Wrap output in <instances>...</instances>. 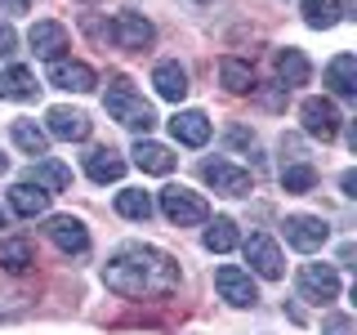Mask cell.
Instances as JSON below:
<instances>
[{
    "instance_id": "36",
    "label": "cell",
    "mask_w": 357,
    "mask_h": 335,
    "mask_svg": "<svg viewBox=\"0 0 357 335\" xmlns=\"http://www.w3.org/2000/svg\"><path fill=\"white\" fill-rule=\"evenodd\" d=\"M5 170H9V156H5V152H0V174H5Z\"/></svg>"
},
{
    "instance_id": "15",
    "label": "cell",
    "mask_w": 357,
    "mask_h": 335,
    "mask_svg": "<svg viewBox=\"0 0 357 335\" xmlns=\"http://www.w3.org/2000/svg\"><path fill=\"white\" fill-rule=\"evenodd\" d=\"M9 206H14V215H22V219H40V215H50V193L36 188L31 179H22V184L9 188Z\"/></svg>"
},
{
    "instance_id": "29",
    "label": "cell",
    "mask_w": 357,
    "mask_h": 335,
    "mask_svg": "<svg viewBox=\"0 0 357 335\" xmlns=\"http://www.w3.org/2000/svg\"><path fill=\"white\" fill-rule=\"evenodd\" d=\"M14 143L27 156H45V152H50V134H45L36 121H14Z\"/></svg>"
},
{
    "instance_id": "18",
    "label": "cell",
    "mask_w": 357,
    "mask_h": 335,
    "mask_svg": "<svg viewBox=\"0 0 357 335\" xmlns=\"http://www.w3.org/2000/svg\"><path fill=\"white\" fill-rule=\"evenodd\" d=\"M85 174L94 179V184H116V179L126 174V156L116 148H94L85 156Z\"/></svg>"
},
{
    "instance_id": "1",
    "label": "cell",
    "mask_w": 357,
    "mask_h": 335,
    "mask_svg": "<svg viewBox=\"0 0 357 335\" xmlns=\"http://www.w3.org/2000/svg\"><path fill=\"white\" fill-rule=\"evenodd\" d=\"M103 286L126 299H165L178 290V264L152 246H121L103 264Z\"/></svg>"
},
{
    "instance_id": "23",
    "label": "cell",
    "mask_w": 357,
    "mask_h": 335,
    "mask_svg": "<svg viewBox=\"0 0 357 335\" xmlns=\"http://www.w3.org/2000/svg\"><path fill=\"white\" fill-rule=\"evenodd\" d=\"M31 264H36V251L27 237H0V268L5 273H27Z\"/></svg>"
},
{
    "instance_id": "5",
    "label": "cell",
    "mask_w": 357,
    "mask_h": 335,
    "mask_svg": "<svg viewBox=\"0 0 357 335\" xmlns=\"http://www.w3.org/2000/svg\"><path fill=\"white\" fill-rule=\"evenodd\" d=\"M107 40L116 45V50H148V45L156 40V27L143 14L126 9V14H116V18L107 22Z\"/></svg>"
},
{
    "instance_id": "27",
    "label": "cell",
    "mask_w": 357,
    "mask_h": 335,
    "mask_svg": "<svg viewBox=\"0 0 357 335\" xmlns=\"http://www.w3.org/2000/svg\"><path fill=\"white\" fill-rule=\"evenodd\" d=\"M152 197L143 193V188H126V193H116V215H126V219H139V223H148L152 219Z\"/></svg>"
},
{
    "instance_id": "26",
    "label": "cell",
    "mask_w": 357,
    "mask_h": 335,
    "mask_svg": "<svg viewBox=\"0 0 357 335\" xmlns=\"http://www.w3.org/2000/svg\"><path fill=\"white\" fill-rule=\"evenodd\" d=\"M219 81H223L228 94H245V89H255V72H250V63H241V59H223Z\"/></svg>"
},
{
    "instance_id": "35",
    "label": "cell",
    "mask_w": 357,
    "mask_h": 335,
    "mask_svg": "<svg viewBox=\"0 0 357 335\" xmlns=\"http://www.w3.org/2000/svg\"><path fill=\"white\" fill-rule=\"evenodd\" d=\"M188 5H197V9H206V5H215V0H188Z\"/></svg>"
},
{
    "instance_id": "10",
    "label": "cell",
    "mask_w": 357,
    "mask_h": 335,
    "mask_svg": "<svg viewBox=\"0 0 357 335\" xmlns=\"http://www.w3.org/2000/svg\"><path fill=\"white\" fill-rule=\"evenodd\" d=\"M215 286H219V295L228 299L232 308H250L255 299H259V290H255L250 273H245V268H237V264H223L219 273H215Z\"/></svg>"
},
{
    "instance_id": "6",
    "label": "cell",
    "mask_w": 357,
    "mask_h": 335,
    "mask_svg": "<svg viewBox=\"0 0 357 335\" xmlns=\"http://www.w3.org/2000/svg\"><path fill=\"white\" fill-rule=\"evenodd\" d=\"M241 251H245V264H250L259 277H268V282H277V277L286 273L282 246H277L273 237H268V232H250V237L241 241Z\"/></svg>"
},
{
    "instance_id": "33",
    "label": "cell",
    "mask_w": 357,
    "mask_h": 335,
    "mask_svg": "<svg viewBox=\"0 0 357 335\" xmlns=\"http://www.w3.org/2000/svg\"><path fill=\"white\" fill-rule=\"evenodd\" d=\"M0 5H5L9 14H22V9H27V0H0Z\"/></svg>"
},
{
    "instance_id": "37",
    "label": "cell",
    "mask_w": 357,
    "mask_h": 335,
    "mask_svg": "<svg viewBox=\"0 0 357 335\" xmlns=\"http://www.w3.org/2000/svg\"><path fill=\"white\" fill-rule=\"evenodd\" d=\"M0 228H5V215H0Z\"/></svg>"
},
{
    "instance_id": "38",
    "label": "cell",
    "mask_w": 357,
    "mask_h": 335,
    "mask_svg": "<svg viewBox=\"0 0 357 335\" xmlns=\"http://www.w3.org/2000/svg\"><path fill=\"white\" fill-rule=\"evenodd\" d=\"M85 5H94V0H85Z\"/></svg>"
},
{
    "instance_id": "19",
    "label": "cell",
    "mask_w": 357,
    "mask_h": 335,
    "mask_svg": "<svg viewBox=\"0 0 357 335\" xmlns=\"http://www.w3.org/2000/svg\"><path fill=\"white\" fill-rule=\"evenodd\" d=\"M326 85H331L340 98H357V59H353V54H335V59H331Z\"/></svg>"
},
{
    "instance_id": "7",
    "label": "cell",
    "mask_w": 357,
    "mask_h": 335,
    "mask_svg": "<svg viewBox=\"0 0 357 335\" xmlns=\"http://www.w3.org/2000/svg\"><path fill=\"white\" fill-rule=\"evenodd\" d=\"M299 121H304V134H312V139H321V143H331L335 134H340V126H344L340 107H335L331 98H304Z\"/></svg>"
},
{
    "instance_id": "11",
    "label": "cell",
    "mask_w": 357,
    "mask_h": 335,
    "mask_svg": "<svg viewBox=\"0 0 357 335\" xmlns=\"http://www.w3.org/2000/svg\"><path fill=\"white\" fill-rule=\"evenodd\" d=\"M45 232H50V241L59 246L63 255H85L89 251V232H85V223L76 215H54L45 223Z\"/></svg>"
},
{
    "instance_id": "21",
    "label": "cell",
    "mask_w": 357,
    "mask_h": 335,
    "mask_svg": "<svg viewBox=\"0 0 357 335\" xmlns=\"http://www.w3.org/2000/svg\"><path fill=\"white\" fill-rule=\"evenodd\" d=\"M308 76H312V67L304 59V50H282L277 54V81H282V89L308 85Z\"/></svg>"
},
{
    "instance_id": "12",
    "label": "cell",
    "mask_w": 357,
    "mask_h": 335,
    "mask_svg": "<svg viewBox=\"0 0 357 335\" xmlns=\"http://www.w3.org/2000/svg\"><path fill=\"white\" fill-rule=\"evenodd\" d=\"M89 130H94L89 117L76 107H50V117H45V134H54L63 143H81V139H89Z\"/></svg>"
},
{
    "instance_id": "16",
    "label": "cell",
    "mask_w": 357,
    "mask_h": 335,
    "mask_svg": "<svg viewBox=\"0 0 357 335\" xmlns=\"http://www.w3.org/2000/svg\"><path fill=\"white\" fill-rule=\"evenodd\" d=\"M170 134L178 143H188V148H206L210 143V117L206 112H174Z\"/></svg>"
},
{
    "instance_id": "24",
    "label": "cell",
    "mask_w": 357,
    "mask_h": 335,
    "mask_svg": "<svg viewBox=\"0 0 357 335\" xmlns=\"http://www.w3.org/2000/svg\"><path fill=\"white\" fill-rule=\"evenodd\" d=\"M31 184L45 188V193H63V188H72V170H67L63 161H36V170H31Z\"/></svg>"
},
{
    "instance_id": "13",
    "label": "cell",
    "mask_w": 357,
    "mask_h": 335,
    "mask_svg": "<svg viewBox=\"0 0 357 335\" xmlns=\"http://www.w3.org/2000/svg\"><path fill=\"white\" fill-rule=\"evenodd\" d=\"M50 85L72 89V94H89V89L98 85V76H94V67H89V63L59 59V63H50Z\"/></svg>"
},
{
    "instance_id": "28",
    "label": "cell",
    "mask_w": 357,
    "mask_h": 335,
    "mask_svg": "<svg viewBox=\"0 0 357 335\" xmlns=\"http://www.w3.org/2000/svg\"><path fill=\"white\" fill-rule=\"evenodd\" d=\"M340 18H344V5H340V0H304V22H308V27L326 31Z\"/></svg>"
},
{
    "instance_id": "20",
    "label": "cell",
    "mask_w": 357,
    "mask_h": 335,
    "mask_svg": "<svg viewBox=\"0 0 357 335\" xmlns=\"http://www.w3.org/2000/svg\"><path fill=\"white\" fill-rule=\"evenodd\" d=\"M40 85L36 76L27 72V67H5L0 72V98H14V103H27V98H36Z\"/></svg>"
},
{
    "instance_id": "22",
    "label": "cell",
    "mask_w": 357,
    "mask_h": 335,
    "mask_svg": "<svg viewBox=\"0 0 357 335\" xmlns=\"http://www.w3.org/2000/svg\"><path fill=\"white\" fill-rule=\"evenodd\" d=\"M152 85L161 98H170V103H178V98L188 94V72L178 63H156L152 67Z\"/></svg>"
},
{
    "instance_id": "31",
    "label": "cell",
    "mask_w": 357,
    "mask_h": 335,
    "mask_svg": "<svg viewBox=\"0 0 357 335\" xmlns=\"http://www.w3.org/2000/svg\"><path fill=\"white\" fill-rule=\"evenodd\" d=\"M14 50H18V31L9 22H0V59H9Z\"/></svg>"
},
{
    "instance_id": "14",
    "label": "cell",
    "mask_w": 357,
    "mask_h": 335,
    "mask_svg": "<svg viewBox=\"0 0 357 335\" xmlns=\"http://www.w3.org/2000/svg\"><path fill=\"white\" fill-rule=\"evenodd\" d=\"M27 45H31V54L36 59H50V63H59L63 59V50H67V27L63 22H36V27L27 31Z\"/></svg>"
},
{
    "instance_id": "9",
    "label": "cell",
    "mask_w": 357,
    "mask_h": 335,
    "mask_svg": "<svg viewBox=\"0 0 357 335\" xmlns=\"http://www.w3.org/2000/svg\"><path fill=\"white\" fill-rule=\"evenodd\" d=\"M282 228H286V241L295 246V251H304V255L321 251V246H326V237H331L326 219H317V215H286Z\"/></svg>"
},
{
    "instance_id": "4",
    "label": "cell",
    "mask_w": 357,
    "mask_h": 335,
    "mask_svg": "<svg viewBox=\"0 0 357 335\" xmlns=\"http://www.w3.org/2000/svg\"><path fill=\"white\" fill-rule=\"evenodd\" d=\"M299 295L308 304H335L340 299V268L335 264H304L299 268Z\"/></svg>"
},
{
    "instance_id": "30",
    "label": "cell",
    "mask_w": 357,
    "mask_h": 335,
    "mask_svg": "<svg viewBox=\"0 0 357 335\" xmlns=\"http://www.w3.org/2000/svg\"><path fill=\"white\" fill-rule=\"evenodd\" d=\"M312 184H317V170H312L308 161L286 165V170H282V188H286V193H308Z\"/></svg>"
},
{
    "instance_id": "17",
    "label": "cell",
    "mask_w": 357,
    "mask_h": 335,
    "mask_svg": "<svg viewBox=\"0 0 357 335\" xmlns=\"http://www.w3.org/2000/svg\"><path fill=\"white\" fill-rule=\"evenodd\" d=\"M130 156H134V165H139L143 174H170L174 170V152L165 148V143H152V139H139Z\"/></svg>"
},
{
    "instance_id": "8",
    "label": "cell",
    "mask_w": 357,
    "mask_h": 335,
    "mask_svg": "<svg viewBox=\"0 0 357 335\" xmlns=\"http://www.w3.org/2000/svg\"><path fill=\"white\" fill-rule=\"evenodd\" d=\"M201 179L223 197H250V188H255L250 170H241V165H232V161H206L201 165Z\"/></svg>"
},
{
    "instance_id": "32",
    "label": "cell",
    "mask_w": 357,
    "mask_h": 335,
    "mask_svg": "<svg viewBox=\"0 0 357 335\" xmlns=\"http://www.w3.org/2000/svg\"><path fill=\"white\" fill-rule=\"evenodd\" d=\"M340 184H344V197H357V174H353V170H344Z\"/></svg>"
},
{
    "instance_id": "3",
    "label": "cell",
    "mask_w": 357,
    "mask_h": 335,
    "mask_svg": "<svg viewBox=\"0 0 357 335\" xmlns=\"http://www.w3.org/2000/svg\"><path fill=\"white\" fill-rule=\"evenodd\" d=\"M161 215L170 223H178V228H192V223L210 219V206H206L201 193H192V188L170 184V188H161Z\"/></svg>"
},
{
    "instance_id": "25",
    "label": "cell",
    "mask_w": 357,
    "mask_h": 335,
    "mask_svg": "<svg viewBox=\"0 0 357 335\" xmlns=\"http://www.w3.org/2000/svg\"><path fill=\"white\" fill-rule=\"evenodd\" d=\"M201 241H206V251H215V255H228L232 246H241V232H237V223H232L228 215H219V219L206 228V237H201Z\"/></svg>"
},
{
    "instance_id": "2",
    "label": "cell",
    "mask_w": 357,
    "mask_h": 335,
    "mask_svg": "<svg viewBox=\"0 0 357 335\" xmlns=\"http://www.w3.org/2000/svg\"><path fill=\"white\" fill-rule=\"evenodd\" d=\"M103 107H107V117L116 121V126H126V130H139V139L156 126V112L152 103L134 89L126 76H112L107 81V94H103Z\"/></svg>"
},
{
    "instance_id": "34",
    "label": "cell",
    "mask_w": 357,
    "mask_h": 335,
    "mask_svg": "<svg viewBox=\"0 0 357 335\" xmlns=\"http://www.w3.org/2000/svg\"><path fill=\"white\" fill-rule=\"evenodd\" d=\"M18 313H22V308H5V304H0V322H14Z\"/></svg>"
}]
</instances>
